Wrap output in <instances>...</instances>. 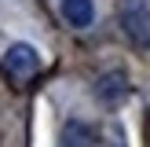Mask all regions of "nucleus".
Returning a JSON list of instances; mask_svg holds the SVG:
<instances>
[{"mask_svg": "<svg viewBox=\"0 0 150 147\" xmlns=\"http://www.w3.org/2000/svg\"><path fill=\"white\" fill-rule=\"evenodd\" d=\"M117 19L136 48H150V0H121Z\"/></svg>", "mask_w": 150, "mask_h": 147, "instance_id": "obj_1", "label": "nucleus"}, {"mask_svg": "<svg viewBox=\"0 0 150 147\" xmlns=\"http://www.w3.org/2000/svg\"><path fill=\"white\" fill-rule=\"evenodd\" d=\"M4 70L11 74V77H29V74L40 70V51H37L33 44H26V41L7 44V51H4Z\"/></svg>", "mask_w": 150, "mask_h": 147, "instance_id": "obj_2", "label": "nucleus"}, {"mask_svg": "<svg viewBox=\"0 0 150 147\" xmlns=\"http://www.w3.org/2000/svg\"><path fill=\"white\" fill-rule=\"evenodd\" d=\"M128 92H132V85H128V77H125L121 70H110V74H103L99 81H95V96H99L103 103H121V99H128Z\"/></svg>", "mask_w": 150, "mask_h": 147, "instance_id": "obj_3", "label": "nucleus"}, {"mask_svg": "<svg viewBox=\"0 0 150 147\" xmlns=\"http://www.w3.org/2000/svg\"><path fill=\"white\" fill-rule=\"evenodd\" d=\"M59 15H62L66 26L88 29L95 22V0H59Z\"/></svg>", "mask_w": 150, "mask_h": 147, "instance_id": "obj_4", "label": "nucleus"}, {"mask_svg": "<svg viewBox=\"0 0 150 147\" xmlns=\"http://www.w3.org/2000/svg\"><path fill=\"white\" fill-rule=\"evenodd\" d=\"M59 147H95V132L88 121L70 118V121L59 129Z\"/></svg>", "mask_w": 150, "mask_h": 147, "instance_id": "obj_5", "label": "nucleus"}]
</instances>
